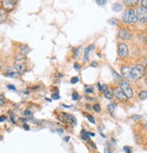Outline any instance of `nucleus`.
Wrapping results in <instances>:
<instances>
[{"label":"nucleus","instance_id":"obj_1","mask_svg":"<svg viewBox=\"0 0 147 153\" xmlns=\"http://www.w3.org/2000/svg\"><path fill=\"white\" fill-rule=\"evenodd\" d=\"M122 19L125 24H134L137 21L136 14L133 9L128 8L124 12L122 15Z\"/></svg>","mask_w":147,"mask_h":153},{"label":"nucleus","instance_id":"obj_2","mask_svg":"<svg viewBox=\"0 0 147 153\" xmlns=\"http://www.w3.org/2000/svg\"><path fill=\"white\" fill-rule=\"evenodd\" d=\"M58 119H59L61 122L71 123L73 126H75L77 124V120L75 119L74 116L71 114H68L66 112H61L59 115H58Z\"/></svg>","mask_w":147,"mask_h":153},{"label":"nucleus","instance_id":"obj_3","mask_svg":"<svg viewBox=\"0 0 147 153\" xmlns=\"http://www.w3.org/2000/svg\"><path fill=\"white\" fill-rule=\"evenodd\" d=\"M119 87L122 90L123 92L127 96V98H132L134 96V92L131 86L128 84L127 82L125 81H120L119 82Z\"/></svg>","mask_w":147,"mask_h":153},{"label":"nucleus","instance_id":"obj_4","mask_svg":"<svg viewBox=\"0 0 147 153\" xmlns=\"http://www.w3.org/2000/svg\"><path fill=\"white\" fill-rule=\"evenodd\" d=\"M15 67L16 71L19 73H22L25 71L26 69V64L24 63V55H22V56H18L16 58V62H15Z\"/></svg>","mask_w":147,"mask_h":153},{"label":"nucleus","instance_id":"obj_5","mask_svg":"<svg viewBox=\"0 0 147 153\" xmlns=\"http://www.w3.org/2000/svg\"><path fill=\"white\" fill-rule=\"evenodd\" d=\"M144 72V68L143 65H135L134 68H132L131 73H132L133 80H138V79H140L142 76H143Z\"/></svg>","mask_w":147,"mask_h":153},{"label":"nucleus","instance_id":"obj_6","mask_svg":"<svg viewBox=\"0 0 147 153\" xmlns=\"http://www.w3.org/2000/svg\"><path fill=\"white\" fill-rule=\"evenodd\" d=\"M135 14H136L137 20H139L140 22L142 23L147 22V9L146 8H144V7H140L136 9Z\"/></svg>","mask_w":147,"mask_h":153},{"label":"nucleus","instance_id":"obj_7","mask_svg":"<svg viewBox=\"0 0 147 153\" xmlns=\"http://www.w3.org/2000/svg\"><path fill=\"white\" fill-rule=\"evenodd\" d=\"M113 93H114V96L117 98L118 101L122 102H125L127 101V96L123 92V91L120 88H115Z\"/></svg>","mask_w":147,"mask_h":153},{"label":"nucleus","instance_id":"obj_8","mask_svg":"<svg viewBox=\"0 0 147 153\" xmlns=\"http://www.w3.org/2000/svg\"><path fill=\"white\" fill-rule=\"evenodd\" d=\"M118 55L122 58H125L128 56V47L125 44L121 43L118 45Z\"/></svg>","mask_w":147,"mask_h":153},{"label":"nucleus","instance_id":"obj_9","mask_svg":"<svg viewBox=\"0 0 147 153\" xmlns=\"http://www.w3.org/2000/svg\"><path fill=\"white\" fill-rule=\"evenodd\" d=\"M131 68L129 66L125 65L121 68V73L124 78H125L127 80H130V81H133V78H132V73H131Z\"/></svg>","mask_w":147,"mask_h":153},{"label":"nucleus","instance_id":"obj_10","mask_svg":"<svg viewBox=\"0 0 147 153\" xmlns=\"http://www.w3.org/2000/svg\"><path fill=\"white\" fill-rule=\"evenodd\" d=\"M118 35L120 38H122L124 40H127V39H130L132 37V35L130 34L129 31L125 30V29H120L119 32H118Z\"/></svg>","mask_w":147,"mask_h":153},{"label":"nucleus","instance_id":"obj_11","mask_svg":"<svg viewBox=\"0 0 147 153\" xmlns=\"http://www.w3.org/2000/svg\"><path fill=\"white\" fill-rule=\"evenodd\" d=\"M2 5H3V8L6 9L7 11H10L15 7V4L12 2V0H2Z\"/></svg>","mask_w":147,"mask_h":153},{"label":"nucleus","instance_id":"obj_12","mask_svg":"<svg viewBox=\"0 0 147 153\" xmlns=\"http://www.w3.org/2000/svg\"><path fill=\"white\" fill-rule=\"evenodd\" d=\"M102 92L104 93V96L106 97L107 99L111 100L113 98V94L110 92L109 88H108V86L107 85V84H104V85L102 86Z\"/></svg>","mask_w":147,"mask_h":153},{"label":"nucleus","instance_id":"obj_13","mask_svg":"<svg viewBox=\"0 0 147 153\" xmlns=\"http://www.w3.org/2000/svg\"><path fill=\"white\" fill-rule=\"evenodd\" d=\"M7 20V12L6 9L0 8V24L5 23Z\"/></svg>","mask_w":147,"mask_h":153},{"label":"nucleus","instance_id":"obj_14","mask_svg":"<svg viewBox=\"0 0 147 153\" xmlns=\"http://www.w3.org/2000/svg\"><path fill=\"white\" fill-rule=\"evenodd\" d=\"M123 1L127 7H135L138 4L139 0H123Z\"/></svg>","mask_w":147,"mask_h":153},{"label":"nucleus","instance_id":"obj_15","mask_svg":"<svg viewBox=\"0 0 147 153\" xmlns=\"http://www.w3.org/2000/svg\"><path fill=\"white\" fill-rule=\"evenodd\" d=\"M94 47H95L94 45H90L85 49V52H84V60H85L86 62L88 61V54H90V51H92L94 49Z\"/></svg>","mask_w":147,"mask_h":153},{"label":"nucleus","instance_id":"obj_16","mask_svg":"<svg viewBox=\"0 0 147 153\" xmlns=\"http://www.w3.org/2000/svg\"><path fill=\"white\" fill-rule=\"evenodd\" d=\"M80 137H81V139H82L83 140L90 141V134H88V132H87L85 130H81Z\"/></svg>","mask_w":147,"mask_h":153},{"label":"nucleus","instance_id":"obj_17","mask_svg":"<svg viewBox=\"0 0 147 153\" xmlns=\"http://www.w3.org/2000/svg\"><path fill=\"white\" fill-rule=\"evenodd\" d=\"M123 9V6L119 3H115L112 6V10L114 12H119Z\"/></svg>","mask_w":147,"mask_h":153},{"label":"nucleus","instance_id":"obj_18","mask_svg":"<svg viewBox=\"0 0 147 153\" xmlns=\"http://www.w3.org/2000/svg\"><path fill=\"white\" fill-rule=\"evenodd\" d=\"M115 107H117V104H115V102H112V103H110L108 106H107V110H108V112L109 113H113L114 112V110H115Z\"/></svg>","mask_w":147,"mask_h":153},{"label":"nucleus","instance_id":"obj_19","mask_svg":"<svg viewBox=\"0 0 147 153\" xmlns=\"http://www.w3.org/2000/svg\"><path fill=\"white\" fill-rule=\"evenodd\" d=\"M140 100H145L147 98V91H141L138 94Z\"/></svg>","mask_w":147,"mask_h":153},{"label":"nucleus","instance_id":"obj_20","mask_svg":"<svg viewBox=\"0 0 147 153\" xmlns=\"http://www.w3.org/2000/svg\"><path fill=\"white\" fill-rule=\"evenodd\" d=\"M30 52V49L28 46H23L22 47V55H26Z\"/></svg>","mask_w":147,"mask_h":153},{"label":"nucleus","instance_id":"obj_21","mask_svg":"<svg viewBox=\"0 0 147 153\" xmlns=\"http://www.w3.org/2000/svg\"><path fill=\"white\" fill-rule=\"evenodd\" d=\"M80 94H78L77 92H74L72 93V99H73V101H78V100H80Z\"/></svg>","mask_w":147,"mask_h":153},{"label":"nucleus","instance_id":"obj_22","mask_svg":"<svg viewBox=\"0 0 147 153\" xmlns=\"http://www.w3.org/2000/svg\"><path fill=\"white\" fill-rule=\"evenodd\" d=\"M112 73H113L114 78H115V81H120V79H121V77H120V75H118L117 73H115L114 70H112Z\"/></svg>","mask_w":147,"mask_h":153},{"label":"nucleus","instance_id":"obj_23","mask_svg":"<svg viewBox=\"0 0 147 153\" xmlns=\"http://www.w3.org/2000/svg\"><path fill=\"white\" fill-rule=\"evenodd\" d=\"M93 110H95L96 112H100V110H101L100 105H99V104H95V105H94V106H93Z\"/></svg>","mask_w":147,"mask_h":153},{"label":"nucleus","instance_id":"obj_24","mask_svg":"<svg viewBox=\"0 0 147 153\" xmlns=\"http://www.w3.org/2000/svg\"><path fill=\"white\" fill-rule=\"evenodd\" d=\"M85 91L87 93H92L93 92V87L92 86H88L86 85L85 86Z\"/></svg>","mask_w":147,"mask_h":153},{"label":"nucleus","instance_id":"obj_25","mask_svg":"<svg viewBox=\"0 0 147 153\" xmlns=\"http://www.w3.org/2000/svg\"><path fill=\"white\" fill-rule=\"evenodd\" d=\"M124 151L125 153H132V148L128 147V146H125L124 147Z\"/></svg>","mask_w":147,"mask_h":153},{"label":"nucleus","instance_id":"obj_26","mask_svg":"<svg viewBox=\"0 0 147 153\" xmlns=\"http://www.w3.org/2000/svg\"><path fill=\"white\" fill-rule=\"evenodd\" d=\"M96 3L98 6H104V5H106L107 1L106 0H96Z\"/></svg>","mask_w":147,"mask_h":153},{"label":"nucleus","instance_id":"obj_27","mask_svg":"<svg viewBox=\"0 0 147 153\" xmlns=\"http://www.w3.org/2000/svg\"><path fill=\"white\" fill-rule=\"evenodd\" d=\"M78 81H80V79H78V76H74V77H72V78H71V82L72 84H74V83H77Z\"/></svg>","mask_w":147,"mask_h":153},{"label":"nucleus","instance_id":"obj_28","mask_svg":"<svg viewBox=\"0 0 147 153\" xmlns=\"http://www.w3.org/2000/svg\"><path fill=\"white\" fill-rule=\"evenodd\" d=\"M131 119H132L133 120H139L142 119V116L140 115H133L132 117H131Z\"/></svg>","mask_w":147,"mask_h":153},{"label":"nucleus","instance_id":"obj_29","mask_svg":"<svg viewBox=\"0 0 147 153\" xmlns=\"http://www.w3.org/2000/svg\"><path fill=\"white\" fill-rule=\"evenodd\" d=\"M80 50H81V47H78V48L74 49V55H75V56H78Z\"/></svg>","mask_w":147,"mask_h":153},{"label":"nucleus","instance_id":"obj_30","mask_svg":"<svg viewBox=\"0 0 147 153\" xmlns=\"http://www.w3.org/2000/svg\"><path fill=\"white\" fill-rule=\"evenodd\" d=\"M87 118H88V120H90L91 123H93V124H95V123H96V122H95V120H94V118L92 117L91 115H88V116H87Z\"/></svg>","mask_w":147,"mask_h":153},{"label":"nucleus","instance_id":"obj_31","mask_svg":"<svg viewBox=\"0 0 147 153\" xmlns=\"http://www.w3.org/2000/svg\"><path fill=\"white\" fill-rule=\"evenodd\" d=\"M108 23L109 24H111V25H117V23H118V21H117V19H112V20H109L108 21Z\"/></svg>","mask_w":147,"mask_h":153},{"label":"nucleus","instance_id":"obj_32","mask_svg":"<svg viewBox=\"0 0 147 153\" xmlns=\"http://www.w3.org/2000/svg\"><path fill=\"white\" fill-rule=\"evenodd\" d=\"M52 99H54V100H58V99H60V95H59V93L56 92V93H53L51 95Z\"/></svg>","mask_w":147,"mask_h":153},{"label":"nucleus","instance_id":"obj_33","mask_svg":"<svg viewBox=\"0 0 147 153\" xmlns=\"http://www.w3.org/2000/svg\"><path fill=\"white\" fill-rule=\"evenodd\" d=\"M24 116H31L32 115V112H31L29 110H26L24 112Z\"/></svg>","mask_w":147,"mask_h":153},{"label":"nucleus","instance_id":"obj_34","mask_svg":"<svg viewBox=\"0 0 147 153\" xmlns=\"http://www.w3.org/2000/svg\"><path fill=\"white\" fill-rule=\"evenodd\" d=\"M142 6L147 9V0H142Z\"/></svg>","mask_w":147,"mask_h":153},{"label":"nucleus","instance_id":"obj_35","mask_svg":"<svg viewBox=\"0 0 147 153\" xmlns=\"http://www.w3.org/2000/svg\"><path fill=\"white\" fill-rule=\"evenodd\" d=\"M73 66H74V68H75V69H76V70H80V68H81L80 65H78V64H77V63H75V64H74V65H73Z\"/></svg>","mask_w":147,"mask_h":153},{"label":"nucleus","instance_id":"obj_36","mask_svg":"<svg viewBox=\"0 0 147 153\" xmlns=\"http://www.w3.org/2000/svg\"><path fill=\"white\" fill-rule=\"evenodd\" d=\"M9 114L11 115V120H12L13 122L15 123V119H14V117H15V116H14V113H13L12 112H9Z\"/></svg>","mask_w":147,"mask_h":153},{"label":"nucleus","instance_id":"obj_37","mask_svg":"<svg viewBox=\"0 0 147 153\" xmlns=\"http://www.w3.org/2000/svg\"><path fill=\"white\" fill-rule=\"evenodd\" d=\"M97 85H98V90H99V92H102V86H101V84L99 83V82H98Z\"/></svg>","mask_w":147,"mask_h":153},{"label":"nucleus","instance_id":"obj_38","mask_svg":"<svg viewBox=\"0 0 147 153\" xmlns=\"http://www.w3.org/2000/svg\"><path fill=\"white\" fill-rule=\"evenodd\" d=\"M6 120H7V117H6V116H1V117H0V122H1V121Z\"/></svg>","mask_w":147,"mask_h":153},{"label":"nucleus","instance_id":"obj_39","mask_svg":"<svg viewBox=\"0 0 147 153\" xmlns=\"http://www.w3.org/2000/svg\"><path fill=\"white\" fill-rule=\"evenodd\" d=\"M90 145L93 148V149H95V150H96V146H95V144L93 143V141H90Z\"/></svg>","mask_w":147,"mask_h":153},{"label":"nucleus","instance_id":"obj_40","mask_svg":"<svg viewBox=\"0 0 147 153\" xmlns=\"http://www.w3.org/2000/svg\"><path fill=\"white\" fill-rule=\"evenodd\" d=\"M7 88L10 89V90H14V91L15 90V87L14 85H7Z\"/></svg>","mask_w":147,"mask_h":153},{"label":"nucleus","instance_id":"obj_41","mask_svg":"<svg viewBox=\"0 0 147 153\" xmlns=\"http://www.w3.org/2000/svg\"><path fill=\"white\" fill-rule=\"evenodd\" d=\"M91 66H92V67H97V66H98L97 62H93L92 64H91Z\"/></svg>","mask_w":147,"mask_h":153},{"label":"nucleus","instance_id":"obj_42","mask_svg":"<svg viewBox=\"0 0 147 153\" xmlns=\"http://www.w3.org/2000/svg\"><path fill=\"white\" fill-rule=\"evenodd\" d=\"M3 104H5L4 99H3V98H0V105H3Z\"/></svg>","mask_w":147,"mask_h":153},{"label":"nucleus","instance_id":"obj_43","mask_svg":"<svg viewBox=\"0 0 147 153\" xmlns=\"http://www.w3.org/2000/svg\"><path fill=\"white\" fill-rule=\"evenodd\" d=\"M24 129H25L26 130H29V126H28V125H26V124H24Z\"/></svg>","mask_w":147,"mask_h":153},{"label":"nucleus","instance_id":"obj_44","mask_svg":"<svg viewBox=\"0 0 147 153\" xmlns=\"http://www.w3.org/2000/svg\"><path fill=\"white\" fill-rule=\"evenodd\" d=\"M19 120H20V121H22V122H25V121H26L25 119H22V118H20Z\"/></svg>","mask_w":147,"mask_h":153},{"label":"nucleus","instance_id":"obj_45","mask_svg":"<svg viewBox=\"0 0 147 153\" xmlns=\"http://www.w3.org/2000/svg\"><path fill=\"white\" fill-rule=\"evenodd\" d=\"M105 153H110V151H109V150L108 149H105V151H104Z\"/></svg>","mask_w":147,"mask_h":153},{"label":"nucleus","instance_id":"obj_46","mask_svg":"<svg viewBox=\"0 0 147 153\" xmlns=\"http://www.w3.org/2000/svg\"><path fill=\"white\" fill-rule=\"evenodd\" d=\"M64 140H65V141H69L70 138H69V137H66V138H64Z\"/></svg>","mask_w":147,"mask_h":153},{"label":"nucleus","instance_id":"obj_47","mask_svg":"<svg viewBox=\"0 0 147 153\" xmlns=\"http://www.w3.org/2000/svg\"><path fill=\"white\" fill-rule=\"evenodd\" d=\"M12 2L15 5V4H16V3L18 2V0H12Z\"/></svg>","mask_w":147,"mask_h":153},{"label":"nucleus","instance_id":"obj_48","mask_svg":"<svg viewBox=\"0 0 147 153\" xmlns=\"http://www.w3.org/2000/svg\"><path fill=\"white\" fill-rule=\"evenodd\" d=\"M57 131H60V132H62V131H63V130H57Z\"/></svg>","mask_w":147,"mask_h":153},{"label":"nucleus","instance_id":"obj_49","mask_svg":"<svg viewBox=\"0 0 147 153\" xmlns=\"http://www.w3.org/2000/svg\"><path fill=\"white\" fill-rule=\"evenodd\" d=\"M145 68H146V69H147V63H146V65H145Z\"/></svg>","mask_w":147,"mask_h":153},{"label":"nucleus","instance_id":"obj_50","mask_svg":"<svg viewBox=\"0 0 147 153\" xmlns=\"http://www.w3.org/2000/svg\"><path fill=\"white\" fill-rule=\"evenodd\" d=\"M146 83H147V80H146Z\"/></svg>","mask_w":147,"mask_h":153}]
</instances>
